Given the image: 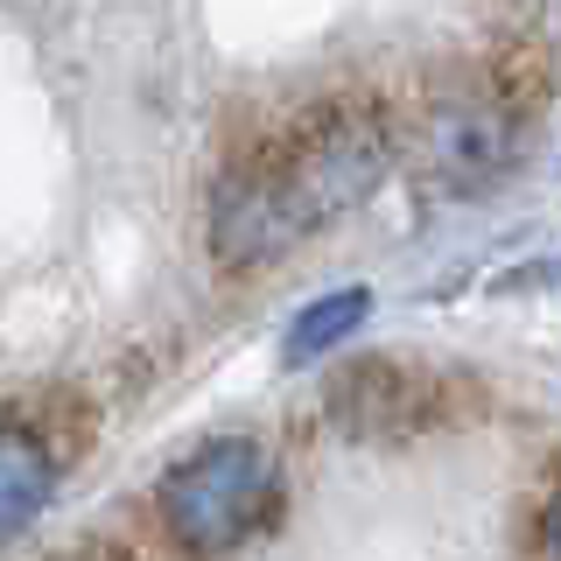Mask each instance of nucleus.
<instances>
[{"label":"nucleus","instance_id":"obj_1","mask_svg":"<svg viewBox=\"0 0 561 561\" xmlns=\"http://www.w3.org/2000/svg\"><path fill=\"white\" fill-rule=\"evenodd\" d=\"M280 513V463L245 435L204 443L162 478V519L190 554L218 561Z\"/></svg>","mask_w":561,"mask_h":561},{"label":"nucleus","instance_id":"obj_2","mask_svg":"<svg viewBox=\"0 0 561 561\" xmlns=\"http://www.w3.org/2000/svg\"><path fill=\"white\" fill-rule=\"evenodd\" d=\"M267 169L288 183L295 210H302V225L316 232L323 218H337L365 197V190L379 183L386 169V134L379 119H351V113H323L309 119V127H295L280 140V154H267Z\"/></svg>","mask_w":561,"mask_h":561},{"label":"nucleus","instance_id":"obj_3","mask_svg":"<svg viewBox=\"0 0 561 561\" xmlns=\"http://www.w3.org/2000/svg\"><path fill=\"white\" fill-rule=\"evenodd\" d=\"M295 239H309V225H302V210H295L288 183H280L267 162L218 183V197H210V253H218L225 267H267Z\"/></svg>","mask_w":561,"mask_h":561},{"label":"nucleus","instance_id":"obj_4","mask_svg":"<svg viewBox=\"0 0 561 561\" xmlns=\"http://www.w3.org/2000/svg\"><path fill=\"white\" fill-rule=\"evenodd\" d=\"M428 154H435V175H449V190H484L519 162V127L499 99H456L435 113Z\"/></svg>","mask_w":561,"mask_h":561},{"label":"nucleus","instance_id":"obj_5","mask_svg":"<svg viewBox=\"0 0 561 561\" xmlns=\"http://www.w3.org/2000/svg\"><path fill=\"white\" fill-rule=\"evenodd\" d=\"M57 491V449L28 428V421H0V540L49 505Z\"/></svg>","mask_w":561,"mask_h":561},{"label":"nucleus","instance_id":"obj_6","mask_svg":"<svg viewBox=\"0 0 561 561\" xmlns=\"http://www.w3.org/2000/svg\"><path fill=\"white\" fill-rule=\"evenodd\" d=\"M400 408H408V373L386 365V358H365V365H351V373L330 379V414H337L351 435H379Z\"/></svg>","mask_w":561,"mask_h":561},{"label":"nucleus","instance_id":"obj_7","mask_svg":"<svg viewBox=\"0 0 561 561\" xmlns=\"http://www.w3.org/2000/svg\"><path fill=\"white\" fill-rule=\"evenodd\" d=\"M365 316H373V295H365V288H337V295H323V302H309L302 316H295V330H288V365L330 358Z\"/></svg>","mask_w":561,"mask_h":561},{"label":"nucleus","instance_id":"obj_8","mask_svg":"<svg viewBox=\"0 0 561 561\" xmlns=\"http://www.w3.org/2000/svg\"><path fill=\"white\" fill-rule=\"evenodd\" d=\"M540 534H548V561H561V499L548 505V526H540Z\"/></svg>","mask_w":561,"mask_h":561}]
</instances>
